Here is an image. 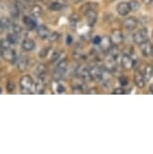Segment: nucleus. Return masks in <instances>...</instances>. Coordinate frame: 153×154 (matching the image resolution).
<instances>
[{
  "label": "nucleus",
  "instance_id": "obj_1",
  "mask_svg": "<svg viewBox=\"0 0 153 154\" xmlns=\"http://www.w3.org/2000/svg\"><path fill=\"white\" fill-rule=\"evenodd\" d=\"M67 71H68V60L66 59L60 60V63L57 65L56 69H54V75H53L54 80L60 81L65 77Z\"/></svg>",
  "mask_w": 153,
  "mask_h": 154
},
{
  "label": "nucleus",
  "instance_id": "obj_2",
  "mask_svg": "<svg viewBox=\"0 0 153 154\" xmlns=\"http://www.w3.org/2000/svg\"><path fill=\"white\" fill-rule=\"evenodd\" d=\"M33 84H34V82H33L32 78L28 75H22L19 80V86H20V89H21V91L23 94H29V93H31L30 90L32 89Z\"/></svg>",
  "mask_w": 153,
  "mask_h": 154
},
{
  "label": "nucleus",
  "instance_id": "obj_3",
  "mask_svg": "<svg viewBox=\"0 0 153 154\" xmlns=\"http://www.w3.org/2000/svg\"><path fill=\"white\" fill-rule=\"evenodd\" d=\"M147 39H148V30L146 28H141V29H139L134 33L133 40L137 45H140V43L144 42Z\"/></svg>",
  "mask_w": 153,
  "mask_h": 154
},
{
  "label": "nucleus",
  "instance_id": "obj_4",
  "mask_svg": "<svg viewBox=\"0 0 153 154\" xmlns=\"http://www.w3.org/2000/svg\"><path fill=\"white\" fill-rule=\"evenodd\" d=\"M110 38L114 45H119L124 42V35L121 29H113L111 32Z\"/></svg>",
  "mask_w": 153,
  "mask_h": 154
},
{
  "label": "nucleus",
  "instance_id": "obj_5",
  "mask_svg": "<svg viewBox=\"0 0 153 154\" xmlns=\"http://www.w3.org/2000/svg\"><path fill=\"white\" fill-rule=\"evenodd\" d=\"M2 57L4 59V60L10 63H14L16 62V51L14 49L10 48H6V49H2Z\"/></svg>",
  "mask_w": 153,
  "mask_h": 154
},
{
  "label": "nucleus",
  "instance_id": "obj_6",
  "mask_svg": "<svg viewBox=\"0 0 153 154\" xmlns=\"http://www.w3.org/2000/svg\"><path fill=\"white\" fill-rule=\"evenodd\" d=\"M77 74L81 79H82L83 82L86 83V82H90V81H92L90 71H89V68H87V66H81L80 68H78L77 69Z\"/></svg>",
  "mask_w": 153,
  "mask_h": 154
},
{
  "label": "nucleus",
  "instance_id": "obj_7",
  "mask_svg": "<svg viewBox=\"0 0 153 154\" xmlns=\"http://www.w3.org/2000/svg\"><path fill=\"white\" fill-rule=\"evenodd\" d=\"M140 51L141 54H143V57H149L150 56H152V43L150 42V40H145L144 42L140 43Z\"/></svg>",
  "mask_w": 153,
  "mask_h": 154
},
{
  "label": "nucleus",
  "instance_id": "obj_8",
  "mask_svg": "<svg viewBox=\"0 0 153 154\" xmlns=\"http://www.w3.org/2000/svg\"><path fill=\"white\" fill-rule=\"evenodd\" d=\"M102 69H103L101 68V66H96V65L89 69L92 80H94L95 82H97V83H100L101 82V75H102Z\"/></svg>",
  "mask_w": 153,
  "mask_h": 154
},
{
  "label": "nucleus",
  "instance_id": "obj_9",
  "mask_svg": "<svg viewBox=\"0 0 153 154\" xmlns=\"http://www.w3.org/2000/svg\"><path fill=\"white\" fill-rule=\"evenodd\" d=\"M22 21H23V24L27 27V29H30V30L36 29L37 22L35 20V17L30 16V15H24L23 18H22Z\"/></svg>",
  "mask_w": 153,
  "mask_h": 154
},
{
  "label": "nucleus",
  "instance_id": "obj_10",
  "mask_svg": "<svg viewBox=\"0 0 153 154\" xmlns=\"http://www.w3.org/2000/svg\"><path fill=\"white\" fill-rule=\"evenodd\" d=\"M32 88H34V93H36V94H42V93H44V89H45L44 77H37L36 82L33 84Z\"/></svg>",
  "mask_w": 153,
  "mask_h": 154
},
{
  "label": "nucleus",
  "instance_id": "obj_11",
  "mask_svg": "<svg viewBox=\"0 0 153 154\" xmlns=\"http://www.w3.org/2000/svg\"><path fill=\"white\" fill-rule=\"evenodd\" d=\"M121 65H122L124 69H127V71H130V69H133L134 66V60H132V57L129 56V54H124L122 56V59H121Z\"/></svg>",
  "mask_w": 153,
  "mask_h": 154
},
{
  "label": "nucleus",
  "instance_id": "obj_12",
  "mask_svg": "<svg viewBox=\"0 0 153 154\" xmlns=\"http://www.w3.org/2000/svg\"><path fill=\"white\" fill-rule=\"evenodd\" d=\"M85 16L87 18V23H88L89 26H94L98 19V12L96 11V9H92L90 11H88L85 14Z\"/></svg>",
  "mask_w": 153,
  "mask_h": 154
},
{
  "label": "nucleus",
  "instance_id": "obj_13",
  "mask_svg": "<svg viewBox=\"0 0 153 154\" xmlns=\"http://www.w3.org/2000/svg\"><path fill=\"white\" fill-rule=\"evenodd\" d=\"M36 33H37V35H38L39 38L47 39V37L50 36V30L47 25L41 24V25H38V26L36 27Z\"/></svg>",
  "mask_w": 153,
  "mask_h": 154
},
{
  "label": "nucleus",
  "instance_id": "obj_14",
  "mask_svg": "<svg viewBox=\"0 0 153 154\" xmlns=\"http://www.w3.org/2000/svg\"><path fill=\"white\" fill-rule=\"evenodd\" d=\"M131 11L129 2H120L117 6V12L120 16H126L128 15L129 12Z\"/></svg>",
  "mask_w": 153,
  "mask_h": 154
},
{
  "label": "nucleus",
  "instance_id": "obj_15",
  "mask_svg": "<svg viewBox=\"0 0 153 154\" xmlns=\"http://www.w3.org/2000/svg\"><path fill=\"white\" fill-rule=\"evenodd\" d=\"M123 24H124V27H125L127 30H133L137 27L138 20H137V18H135V17L131 16V17H128V18H126L124 20Z\"/></svg>",
  "mask_w": 153,
  "mask_h": 154
},
{
  "label": "nucleus",
  "instance_id": "obj_16",
  "mask_svg": "<svg viewBox=\"0 0 153 154\" xmlns=\"http://www.w3.org/2000/svg\"><path fill=\"white\" fill-rule=\"evenodd\" d=\"M145 78H144V75H142L139 71H136L134 74V83L136 85L137 88L139 89H143L145 87Z\"/></svg>",
  "mask_w": 153,
  "mask_h": 154
},
{
  "label": "nucleus",
  "instance_id": "obj_17",
  "mask_svg": "<svg viewBox=\"0 0 153 154\" xmlns=\"http://www.w3.org/2000/svg\"><path fill=\"white\" fill-rule=\"evenodd\" d=\"M29 65V59L26 56H21L17 62V69L19 72H25Z\"/></svg>",
  "mask_w": 153,
  "mask_h": 154
},
{
  "label": "nucleus",
  "instance_id": "obj_18",
  "mask_svg": "<svg viewBox=\"0 0 153 154\" xmlns=\"http://www.w3.org/2000/svg\"><path fill=\"white\" fill-rule=\"evenodd\" d=\"M111 79H112V75H111V72L109 69H107L106 68H104L102 69V75H101V82L104 86H110L111 83Z\"/></svg>",
  "mask_w": 153,
  "mask_h": 154
},
{
  "label": "nucleus",
  "instance_id": "obj_19",
  "mask_svg": "<svg viewBox=\"0 0 153 154\" xmlns=\"http://www.w3.org/2000/svg\"><path fill=\"white\" fill-rule=\"evenodd\" d=\"M113 43H112V40L110 38V36H103L101 38V42H100V46H101V49L103 51H108L109 49L112 48Z\"/></svg>",
  "mask_w": 153,
  "mask_h": 154
},
{
  "label": "nucleus",
  "instance_id": "obj_20",
  "mask_svg": "<svg viewBox=\"0 0 153 154\" xmlns=\"http://www.w3.org/2000/svg\"><path fill=\"white\" fill-rule=\"evenodd\" d=\"M21 48L25 51H33V49L35 48V43H34V42L32 39L26 37V38H24L23 40H22Z\"/></svg>",
  "mask_w": 153,
  "mask_h": 154
},
{
  "label": "nucleus",
  "instance_id": "obj_21",
  "mask_svg": "<svg viewBox=\"0 0 153 154\" xmlns=\"http://www.w3.org/2000/svg\"><path fill=\"white\" fill-rule=\"evenodd\" d=\"M79 21H80V16L78 15L77 13H72L71 15L69 16V24H70L71 29L73 31L77 30Z\"/></svg>",
  "mask_w": 153,
  "mask_h": 154
},
{
  "label": "nucleus",
  "instance_id": "obj_22",
  "mask_svg": "<svg viewBox=\"0 0 153 154\" xmlns=\"http://www.w3.org/2000/svg\"><path fill=\"white\" fill-rule=\"evenodd\" d=\"M105 68L107 69H109L110 72L115 71L117 68V60L114 59L113 57L109 56V57L106 60V62H105Z\"/></svg>",
  "mask_w": 153,
  "mask_h": 154
},
{
  "label": "nucleus",
  "instance_id": "obj_23",
  "mask_svg": "<svg viewBox=\"0 0 153 154\" xmlns=\"http://www.w3.org/2000/svg\"><path fill=\"white\" fill-rule=\"evenodd\" d=\"M97 7H98V4L96 3V2H87V3H85L84 5L81 6L80 11L84 14V15H85L88 11H90L92 9H97Z\"/></svg>",
  "mask_w": 153,
  "mask_h": 154
},
{
  "label": "nucleus",
  "instance_id": "obj_24",
  "mask_svg": "<svg viewBox=\"0 0 153 154\" xmlns=\"http://www.w3.org/2000/svg\"><path fill=\"white\" fill-rule=\"evenodd\" d=\"M29 11H30V15L35 17V18H38L42 14V8L38 4H33L32 6H30Z\"/></svg>",
  "mask_w": 153,
  "mask_h": 154
},
{
  "label": "nucleus",
  "instance_id": "obj_25",
  "mask_svg": "<svg viewBox=\"0 0 153 154\" xmlns=\"http://www.w3.org/2000/svg\"><path fill=\"white\" fill-rule=\"evenodd\" d=\"M34 72L37 75V77H45V75L47 72V66L43 65V63H39V65L36 66Z\"/></svg>",
  "mask_w": 153,
  "mask_h": 154
},
{
  "label": "nucleus",
  "instance_id": "obj_26",
  "mask_svg": "<svg viewBox=\"0 0 153 154\" xmlns=\"http://www.w3.org/2000/svg\"><path fill=\"white\" fill-rule=\"evenodd\" d=\"M48 9L50 11H60L65 7L63 3H60L59 1H50V3L47 4Z\"/></svg>",
  "mask_w": 153,
  "mask_h": 154
},
{
  "label": "nucleus",
  "instance_id": "obj_27",
  "mask_svg": "<svg viewBox=\"0 0 153 154\" xmlns=\"http://www.w3.org/2000/svg\"><path fill=\"white\" fill-rule=\"evenodd\" d=\"M12 21L7 18V17H3V18L0 19V25H1L2 29L3 30H7V29H11V26H12Z\"/></svg>",
  "mask_w": 153,
  "mask_h": 154
},
{
  "label": "nucleus",
  "instance_id": "obj_28",
  "mask_svg": "<svg viewBox=\"0 0 153 154\" xmlns=\"http://www.w3.org/2000/svg\"><path fill=\"white\" fill-rule=\"evenodd\" d=\"M153 75V65L152 63H148L145 66V69H144V78H145V81H149L151 80Z\"/></svg>",
  "mask_w": 153,
  "mask_h": 154
},
{
  "label": "nucleus",
  "instance_id": "obj_29",
  "mask_svg": "<svg viewBox=\"0 0 153 154\" xmlns=\"http://www.w3.org/2000/svg\"><path fill=\"white\" fill-rule=\"evenodd\" d=\"M19 37L20 36L17 33H14V32H12V31H11V32L8 33V35H7L6 38L11 42V45H16V43L18 42Z\"/></svg>",
  "mask_w": 153,
  "mask_h": 154
},
{
  "label": "nucleus",
  "instance_id": "obj_30",
  "mask_svg": "<svg viewBox=\"0 0 153 154\" xmlns=\"http://www.w3.org/2000/svg\"><path fill=\"white\" fill-rule=\"evenodd\" d=\"M60 36H62V34H60V32H57V31H54V32H50V36L47 37V39L50 43H54V42H57V40L60 38Z\"/></svg>",
  "mask_w": 153,
  "mask_h": 154
},
{
  "label": "nucleus",
  "instance_id": "obj_31",
  "mask_svg": "<svg viewBox=\"0 0 153 154\" xmlns=\"http://www.w3.org/2000/svg\"><path fill=\"white\" fill-rule=\"evenodd\" d=\"M73 93L74 94H84L85 89L81 84H76V85H73Z\"/></svg>",
  "mask_w": 153,
  "mask_h": 154
},
{
  "label": "nucleus",
  "instance_id": "obj_32",
  "mask_svg": "<svg viewBox=\"0 0 153 154\" xmlns=\"http://www.w3.org/2000/svg\"><path fill=\"white\" fill-rule=\"evenodd\" d=\"M0 48H1V51H2V49L10 48H11V42L7 38L1 39V40H0Z\"/></svg>",
  "mask_w": 153,
  "mask_h": 154
},
{
  "label": "nucleus",
  "instance_id": "obj_33",
  "mask_svg": "<svg viewBox=\"0 0 153 154\" xmlns=\"http://www.w3.org/2000/svg\"><path fill=\"white\" fill-rule=\"evenodd\" d=\"M129 5H130V8H131V11H137L139 9L140 7V3L136 0H131L129 2Z\"/></svg>",
  "mask_w": 153,
  "mask_h": 154
},
{
  "label": "nucleus",
  "instance_id": "obj_34",
  "mask_svg": "<svg viewBox=\"0 0 153 154\" xmlns=\"http://www.w3.org/2000/svg\"><path fill=\"white\" fill-rule=\"evenodd\" d=\"M60 54H62V51H53V54H51V57H50V60L51 62H57V60H60Z\"/></svg>",
  "mask_w": 153,
  "mask_h": 154
},
{
  "label": "nucleus",
  "instance_id": "obj_35",
  "mask_svg": "<svg viewBox=\"0 0 153 154\" xmlns=\"http://www.w3.org/2000/svg\"><path fill=\"white\" fill-rule=\"evenodd\" d=\"M48 51H50V48H44L40 49V51L38 53V56H39L40 59H45V57H47L48 53H50Z\"/></svg>",
  "mask_w": 153,
  "mask_h": 154
},
{
  "label": "nucleus",
  "instance_id": "obj_36",
  "mask_svg": "<svg viewBox=\"0 0 153 154\" xmlns=\"http://www.w3.org/2000/svg\"><path fill=\"white\" fill-rule=\"evenodd\" d=\"M14 89H15V85H14V83L12 81H8L7 84H6V91L8 93H12L14 91Z\"/></svg>",
  "mask_w": 153,
  "mask_h": 154
},
{
  "label": "nucleus",
  "instance_id": "obj_37",
  "mask_svg": "<svg viewBox=\"0 0 153 154\" xmlns=\"http://www.w3.org/2000/svg\"><path fill=\"white\" fill-rule=\"evenodd\" d=\"M119 82L122 86L128 85V80H127V78L125 77V75H121V77L119 78Z\"/></svg>",
  "mask_w": 153,
  "mask_h": 154
},
{
  "label": "nucleus",
  "instance_id": "obj_38",
  "mask_svg": "<svg viewBox=\"0 0 153 154\" xmlns=\"http://www.w3.org/2000/svg\"><path fill=\"white\" fill-rule=\"evenodd\" d=\"M113 94L114 95H123V94H125V90L123 88H117L113 91Z\"/></svg>",
  "mask_w": 153,
  "mask_h": 154
},
{
  "label": "nucleus",
  "instance_id": "obj_39",
  "mask_svg": "<svg viewBox=\"0 0 153 154\" xmlns=\"http://www.w3.org/2000/svg\"><path fill=\"white\" fill-rule=\"evenodd\" d=\"M101 37L100 35H96L95 37H93V43L94 45H100V42H101Z\"/></svg>",
  "mask_w": 153,
  "mask_h": 154
},
{
  "label": "nucleus",
  "instance_id": "obj_40",
  "mask_svg": "<svg viewBox=\"0 0 153 154\" xmlns=\"http://www.w3.org/2000/svg\"><path fill=\"white\" fill-rule=\"evenodd\" d=\"M56 91H57V93H60V94H62V93L65 92V88H63V85H60V84H57V87Z\"/></svg>",
  "mask_w": 153,
  "mask_h": 154
},
{
  "label": "nucleus",
  "instance_id": "obj_41",
  "mask_svg": "<svg viewBox=\"0 0 153 154\" xmlns=\"http://www.w3.org/2000/svg\"><path fill=\"white\" fill-rule=\"evenodd\" d=\"M72 42H73V37H72L71 35H68L67 36V42H66V43H67L68 45H72Z\"/></svg>",
  "mask_w": 153,
  "mask_h": 154
},
{
  "label": "nucleus",
  "instance_id": "obj_42",
  "mask_svg": "<svg viewBox=\"0 0 153 154\" xmlns=\"http://www.w3.org/2000/svg\"><path fill=\"white\" fill-rule=\"evenodd\" d=\"M142 2L145 5H150L153 3V0H142Z\"/></svg>",
  "mask_w": 153,
  "mask_h": 154
},
{
  "label": "nucleus",
  "instance_id": "obj_43",
  "mask_svg": "<svg viewBox=\"0 0 153 154\" xmlns=\"http://www.w3.org/2000/svg\"><path fill=\"white\" fill-rule=\"evenodd\" d=\"M88 94H98V92L96 89H91V90H89Z\"/></svg>",
  "mask_w": 153,
  "mask_h": 154
},
{
  "label": "nucleus",
  "instance_id": "obj_44",
  "mask_svg": "<svg viewBox=\"0 0 153 154\" xmlns=\"http://www.w3.org/2000/svg\"><path fill=\"white\" fill-rule=\"evenodd\" d=\"M38 1H41V2H43V3H47V4H48L50 2V0H38Z\"/></svg>",
  "mask_w": 153,
  "mask_h": 154
},
{
  "label": "nucleus",
  "instance_id": "obj_45",
  "mask_svg": "<svg viewBox=\"0 0 153 154\" xmlns=\"http://www.w3.org/2000/svg\"><path fill=\"white\" fill-rule=\"evenodd\" d=\"M150 92H151V94H153V84H152V85H150Z\"/></svg>",
  "mask_w": 153,
  "mask_h": 154
},
{
  "label": "nucleus",
  "instance_id": "obj_46",
  "mask_svg": "<svg viewBox=\"0 0 153 154\" xmlns=\"http://www.w3.org/2000/svg\"><path fill=\"white\" fill-rule=\"evenodd\" d=\"M2 30H3V29H2V27H1V25H0V32H1V31Z\"/></svg>",
  "mask_w": 153,
  "mask_h": 154
},
{
  "label": "nucleus",
  "instance_id": "obj_47",
  "mask_svg": "<svg viewBox=\"0 0 153 154\" xmlns=\"http://www.w3.org/2000/svg\"><path fill=\"white\" fill-rule=\"evenodd\" d=\"M152 56H153V45H152Z\"/></svg>",
  "mask_w": 153,
  "mask_h": 154
},
{
  "label": "nucleus",
  "instance_id": "obj_48",
  "mask_svg": "<svg viewBox=\"0 0 153 154\" xmlns=\"http://www.w3.org/2000/svg\"><path fill=\"white\" fill-rule=\"evenodd\" d=\"M60 1H67V0H60Z\"/></svg>",
  "mask_w": 153,
  "mask_h": 154
},
{
  "label": "nucleus",
  "instance_id": "obj_49",
  "mask_svg": "<svg viewBox=\"0 0 153 154\" xmlns=\"http://www.w3.org/2000/svg\"><path fill=\"white\" fill-rule=\"evenodd\" d=\"M110 1H115V0H110Z\"/></svg>",
  "mask_w": 153,
  "mask_h": 154
},
{
  "label": "nucleus",
  "instance_id": "obj_50",
  "mask_svg": "<svg viewBox=\"0 0 153 154\" xmlns=\"http://www.w3.org/2000/svg\"><path fill=\"white\" fill-rule=\"evenodd\" d=\"M152 37H153V32H152Z\"/></svg>",
  "mask_w": 153,
  "mask_h": 154
}]
</instances>
